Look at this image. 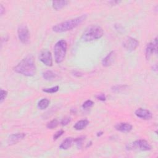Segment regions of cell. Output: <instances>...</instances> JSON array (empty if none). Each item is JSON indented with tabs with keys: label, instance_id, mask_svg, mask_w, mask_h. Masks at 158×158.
<instances>
[{
	"label": "cell",
	"instance_id": "cell-8",
	"mask_svg": "<svg viewBox=\"0 0 158 158\" xmlns=\"http://www.w3.org/2000/svg\"><path fill=\"white\" fill-rule=\"evenodd\" d=\"M157 37H156L153 41L148 43L145 48V57L147 60L149 59L153 54H157Z\"/></svg>",
	"mask_w": 158,
	"mask_h": 158
},
{
	"label": "cell",
	"instance_id": "cell-11",
	"mask_svg": "<svg viewBox=\"0 0 158 158\" xmlns=\"http://www.w3.org/2000/svg\"><path fill=\"white\" fill-rule=\"evenodd\" d=\"M26 135L24 133H17L15 134H12L8 138V143L10 145L16 144L25 138Z\"/></svg>",
	"mask_w": 158,
	"mask_h": 158
},
{
	"label": "cell",
	"instance_id": "cell-5",
	"mask_svg": "<svg viewBox=\"0 0 158 158\" xmlns=\"http://www.w3.org/2000/svg\"><path fill=\"white\" fill-rule=\"evenodd\" d=\"M127 150L147 151L151 149V145L145 140H138L126 146Z\"/></svg>",
	"mask_w": 158,
	"mask_h": 158
},
{
	"label": "cell",
	"instance_id": "cell-28",
	"mask_svg": "<svg viewBox=\"0 0 158 158\" xmlns=\"http://www.w3.org/2000/svg\"><path fill=\"white\" fill-rule=\"evenodd\" d=\"M73 74H74V75L77 76V77H81L82 75V74L81 72L76 71V70L73 72Z\"/></svg>",
	"mask_w": 158,
	"mask_h": 158
},
{
	"label": "cell",
	"instance_id": "cell-1",
	"mask_svg": "<svg viewBox=\"0 0 158 158\" xmlns=\"http://www.w3.org/2000/svg\"><path fill=\"white\" fill-rule=\"evenodd\" d=\"M14 70L21 75L27 77L34 76L36 72L34 57L29 54L14 67Z\"/></svg>",
	"mask_w": 158,
	"mask_h": 158
},
{
	"label": "cell",
	"instance_id": "cell-13",
	"mask_svg": "<svg viewBox=\"0 0 158 158\" xmlns=\"http://www.w3.org/2000/svg\"><path fill=\"white\" fill-rule=\"evenodd\" d=\"M115 129L116 130L122 133H129L132 129V125L127 122H121L115 125Z\"/></svg>",
	"mask_w": 158,
	"mask_h": 158
},
{
	"label": "cell",
	"instance_id": "cell-22",
	"mask_svg": "<svg viewBox=\"0 0 158 158\" xmlns=\"http://www.w3.org/2000/svg\"><path fill=\"white\" fill-rule=\"evenodd\" d=\"M59 86H55L51 88H46L43 89V91L47 93H54L59 91Z\"/></svg>",
	"mask_w": 158,
	"mask_h": 158
},
{
	"label": "cell",
	"instance_id": "cell-27",
	"mask_svg": "<svg viewBox=\"0 0 158 158\" xmlns=\"http://www.w3.org/2000/svg\"><path fill=\"white\" fill-rule=\"evenodd\" d=\"M96 98L97 100L101 101H105L106 100V96L104 93H99L96 95Z\"/></svg>",
	"mask_w": 158,
	"mask_h": 158
},
{
	"label": "cell",
	"instance_id": "cell-3",
	"mask_svg": "<svg viewBox=\"0 0 158 158\" xmlns=\"http://www.w3.org/2000/svg\"><path fill=\"white\" fill-rule=\"evenodd\" d=\"M103 34V29L100 26H91L84 31L81 39L84 42H91L101 38Z\"/></svg>",
	"mask_w": 158,
	"mask_h": 158
},
{
	"label": "cell",
	"instance_id": "cell-10",
	"mask_svg": "<svg viewBox=\"0 0 158 158\" xmlns=\"http://www.w3.org/2000/svg\"><path fill=\"white\" fill-rule=\"evenodd\" d=\"M135 115L143 120H150L153 118L152 113L148 109L143 108H138L135 112Z\"/></svg>",
	"mask_w": 158,
	"mask_h": 158
},
{
	"label": "cell",
	"instance_id": "cell-9",
	"mask_svg": "<svg viewBox=\"0 0 158 158\" xmlns=\"http://www.w3.org/2000/svg\"><path fill=\"white\" fill-rule=\"evenodd\" d=\"M138 46H139V42L136 38L132 37H127L123 42L124 48L129 52L135 51Z\"/></svg>",
	"mask_w": 158,
	"mask_h": 158
},
{
	"label": "cell",
	"instance_id": "cell-30",
	"mask_svg": "<svg viewBox=\"0 0 158 158\" xmlns=\"http://www.w3.org/2000/svg\"><path fill=\"white\" fill-rule=\"evenodd\" d=\"M109 3L111 4V5H115L117 4H119L121 3V2H118V1H111L109 2Z\"/></svg>",
	"mask_w": 158,
	"mask_h": 158
},
{
	"label": "cell",
	"instance_id": "cell-31",
	"mask_svg": "<svg viewBox=\"0 0 158 158\" xmlns=\"http://www.w3.org/2000/svg\"><path fill=\"white\" fill-rule=\"evenodd\" d=\"M153 70L155 72H157V64H155L153 67Z\"/></svg>",
	"mask_w": 158,
	"mask_h": 158
},
{
	"label": "cell",
	"instance_id": "cell-18",
	"mask_svg": "<svg viewBox=\"0 0 158 158\" xmlns=\"http://www.w3.org/2000/svg\"><path fill=\"white\" fill-rule=\"evenodd\" d=\"M56 77L55 73L51 70H46L43 73V77L46 81H51L53 80Z\"/></svg>",
	"mask_w": 158,
	"mask_h": 158
},
{
	"label": "cell",
	"instance_id": "cell-2",
	"mask_svg": "<svg viewBox=\"0 0 158 158\" xmlns=\"http://www.w3.org/2000/svg\"><path fill=\"white\" fill-rule=\"evenodd\" d=\"M87 17L86 14H83L74 19H69L64 22L57 24L53 27V31L56 33H63L71 30L84 22L87 19Z\"/></svg>",
	"mask_w": 158,
	"mask_h": 158
},
{
	"label": "cell",
	"instance_id": "cell-14",
	"mask_svg": "<svg viewBox=\"0 0 158 158\" xmlns=\"http://www.w3.org/2000/svg\"><path fill=\"white\" fill-rule=\"evenodd\" d=\"M74 143V139L72 137H68L61 143L60 146H59V148L63 149V150H67L69 149Z\"/></svg>",
	"mask_w": 158,
	"mask_h": 158
},
{
	"label": "cell",
	"instance_id": "cell-12",
	"mask_svg": "<svg viewBox=\"0 0 158 158\" xmlns=\"http://www.w3.org/2000/svg\"><path fill=\"white\" fill-rule=\"evenodd\" d=\"M116 54L114 51H111L102 60V65L104 67H109L112 65L115 59Z\"/></svg>",
	"mask_w": 158,
	"mask_h": 158
},
{
	"label": "cell",
	"instance_id": "cell-15",
	"mask_svg": "<svg viewBox=\"0 0 158 158\" xmlns=\"http://www.w3.org/2000/svg\"><path fill=\"white\" fill-rule=\"evenodd\" d=\"M69 3L68 1H53L52 2V6L56 11H59L64 8Z\"/></svg>",
	"mask_w": 158,
	"mask_h": 158
},
{
	"label": "cell",
	"instance_id": "cell-16",
	"mask_svg": "<svg viewBox=\"0 0 158 158\" xmlns=\"http://www.w3.org/2000/svg\"><path fill=\"white\" fill-rule=\"evenodd\" d=\"M88 124H89V122L88 120L86 119L81 120L75 123V124L74 126V128L76 130H82L85 129Z\"/></svg>",
	"mask_w": 158,
	"mask_h": 158
},
{
	"label": "cell",
	"instance_id": "cell-7",
	"mask_svg": "<svg viewBox=\"0 0 158 158\" xmlns=\"http://www.w3.org/2000/svg\"><path fill=\"white\" fill-rule=\"evenodd\" d=\"M39 60L48 67H51L53 64L51 53L48 50H43L40 53Z\"/></svg>",
	"mask_w": 158,
	"mask_h": 158
},
{
	"label": "cell",
	"instance_id": "cell-17",
	"mask_svg": "<svg viewBox=\"0 0 158 158\" xmlns=\"http://www.w3.org/2000/svg\"><path fill=\"white\" fill-rule=\"evenodd\" d=\"M50 104V101L47 98H43L41 100H40L38 103L37 106L38 108L40 110H44L46 109Z\"/></svg>",
	"mask_w": 158,
	"mask_h": 158
},
{
	"label": "cell",
	"instance_id": "cell-19",
	"mask_svg": "<svg viewBox=\"0 0 158 158\" xmlns=\"http://www.w3.org/2000/svg\"><path fill=\"white\" fill-rule=\"evenodd\" d=\"M85 138H86L85 136H81L74 139V143H75L78 148H81L82 147L84 142L85 140Z\"/></svg>",
	"mask_w": 158,
	"mask_h": 158
},
{
	"label": "cell",
	"instance_id": "cell-32",
	"mask_svg": "<svg viewBox=\"0 0 158 158\" xmlns=\"http://www.w3.org/2000/svg\"><path fill=\"white\" fill-rule=\"evenodd\" d=\"M103 135V132H98L97 133V136H101V135Z\"/></svg>",
	"mask_w": 158,
	"mask_h": 158
},
{
	"label": "cell",
	"instance_id": "cell-26",
	"mask_svg": "<svg viewBox=\"0 0 158 158\" xmlns=\"http://www.w3.org/2000/svg\"><path fill=\"white\" fill-rule=\"evenodd\" d=\"M71 121V118L70 117H64L63 118L62 121H61V124L63 125V126H66L67 125H68Z\"/></svg>",
	"mask_w": 158,
	"mask_h": 158
},
{
	"label": "cell",
	"instance_id": "cell-24",
	"mask_svg": "<svg viewBox=\"0 0 158 158\" xmlns=\"http://www.w3.org/2000/svg\"><path fill=\"white\" fill-rule=\"evenodd\" d=\"M94 105V103L93 101H92L91 100H87L84 103V104L82 105V108L84 109H88L91 108Z\"/></svg>",
	"mask_w": 158,
	"mask_h": 158
},
{
	"label": "cell",
	"instance_id": "cell-25",
	"mask_svg": "<svg viewBox=\"0 0 158 158\" xmlns=\"http://www.w3.org/2000/svg\"><path fill=\"white\" fill-rule=\"evenodd\" d=\"M64 133V131L63 130H60L56 132L54 135H53V140H57L59 137H61L63 134Z\"/></svg>",
	"mask_w": 158,
	"mask_h": 158
},
{
	"label": "cell",
	"instance_id": "cell-4",
	"mask_svg": "<svg viewBox=\"0 0 158 158\" xmlns=\"http://www.w3.org/2000/svg\"><path fill=\"white\" fill-rule=\"evenodd\" d=\"M67 48V43L64 40L58 41L54 47V54L55 61L57 64H60L64 60Z\"/></svg>",
	"mask_w": 158,
	"mask_h": 158
},
{
	"label": "cell",
	"instance_id": "cell-6",
	"mask_svg": "<svg viewBox=\"0 0 158 158\" xmlns=\"http://www.w3.org/2000/svg\"><path fill=\"white\" fill-rule=\"evenodd\" d=\"M17 35L19 40L24 45L29 44L30 40V32L28 27L25 24L20 25L17 29Z\"/></svg>",
	"mask_w": 158,
	"mask_h": 158
},
{
	"label": "cell",
	"instance_id": "cell-20",
	"mask_svg": "<svg viewBox=\"0 0 158 158\" xmlns=\"http://www.w3.org/2000/svg\"><path fill=\"white\" fill-rule=\"evenodd\" d=\"M127 87H128V86L125 85H118L113 86L111 88V90L114 92L119 93V92H121V91L125 90Z\"/></svg>",
	"mask_w": 158,
	"mask_h": 158
},
{
	"label": "cell",
	"instance_id": "cell-29",
	"mask_svg": "<svg viewBox=\"0 0 158 158\" xmlns=\"http://www.w3.org/2000/svg\"><path fill=\"white\" fill-rule=\"evenodd\" d=\"M4 13H5V8L3 7L2 5H1V8H0V14H1V15H3Z\"/></svg>",
	"mask_w": 158,
	"mask_h": 158
},
{
	"label": "cell",
	"instance_id": "cell-23",
	"mask_svg": "<svg viewBox=\"0 0 158 158\" xmlns=\"http://www.w3.org/2000/svg\"><path fill=\"white\" fill-rule=\"evenodd\" d=\"M8 93L7 91L3 89L1 90V91H0V103H2L5 100L8 96Z\"/></svg>",
	"mask_w": 158,
	"mask_h": 158
},
{
	"label": "cell",
	"instance_id": "cell-21",
	"mask_svg": "<svg viewBox=\"0 0 158 158\" xmlns=\"http://www.w3.org/2000/svg\"><path fill=\"white\" fill-rule=\"evenodd\" d=\"M59 124V122L58 121L57 119H53L52 121H51L50 122H49L47 125H46V127L48 129H54L55 128H56L58 125Z\"/></svg>",
	"mask_w": 158,
	"mask_h": 158
}]
</instances>
